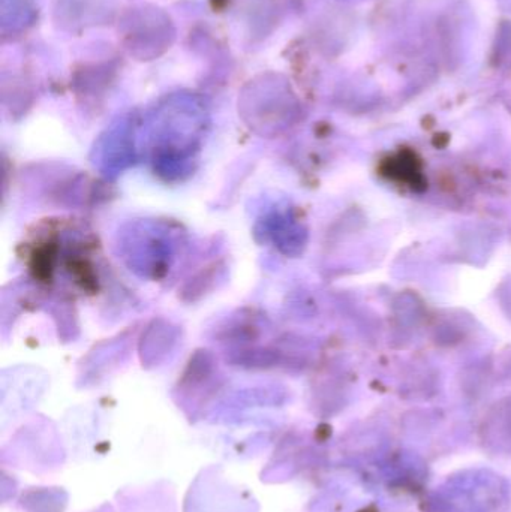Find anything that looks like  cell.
Wrapping results in <instances>:
<instances>
[{"mask_svg":"<svg viewBox=\"0 0 511 512\" xmlns=\"http://www.w3.org/2000/svg\"><path fill=\"white\" fill-rule=\"evenodd\" d=\"M9 11H11V17L3 21V27L11 24L12 29H18V27L21 29L26 24L32 23L35 18L33 0H11V5L3 6V15L8 14Z\"/></svg>","mask_w":511,"mask_h":512,"instance_id":"6da1fadb","label":"cell"}]
</instances>
